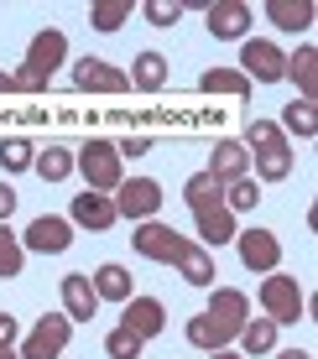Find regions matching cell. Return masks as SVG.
Here are the masks:
<instances>
[{
  "mask_svg": "<svg viewBox=\"0 0 318 359\" xmlns=\"http://www.w3.org/2000/svg\"><path fill=\"white\" fill-rule=\"evenodd\" d=\"M209 177H219V182H235V177H246L251 172V151L240 141H214V156H209Z\"/></svg>",
  "mask_w": 318,
  "mask_h": 359,
  "instance_id": "cell-16",
  "label": "cell"
},
{
  "mask_svg": "<svg viewBox=\"0 0 318 359\" xmlns=\"http://www.w3.org/2000/svg\"><path fill=\"white\" fill-rule=\"evenodd\" d=\"M89 21H94V32H120L131 21V0H100L89 11Z\"/></svg>",
  "mask_w": 318,
  "mask_h": 359,
  "instance_id": "cell-31",
  "label": "cell"
},
{
  "mask_svg": "<svg viewBox=\"0 0 318 359\" xmlns=\"http://www.w3.org/2000/svg\"><path fill=\"white\" fill-rule=\"evenodd\" d=\"M178 16H183L178 0H146V21L152 27H178Z\"/></svg>",
  "mask_w": 318,
  "mask_h": 359,
  "instance_id": "cell-36",
  "label": "cell"
},
{
  "mask_svg": "<svg viewBox=\"0 0 318 359\" xmlns=\"http://www.w3.org/2000/svg\"><path fill=\"white\" fill-rule=\"evenodd\" d=\"M204 313H209L230 339H240V328L251 323V302H246V292H235V287H214V297H209Z\"/></svg>",
  "mask_w": 318,
  "mask_h": 359,
  "instance_id": "cell-11",
  "label": "cell"
},
{
  "mask_svg": "<svg viewBox=\"0 0 318 359\" xmlns=\"http://www.w3.org/2000/svg\"><path fill=\"white\" fill-rule=\"evenodd\" d=\"M246 27H251V6H240V0H214L209 6V36L235 42V36H246Z\"/></svg>",
  "mask_w": 318,
  "mask_h": 359,
  "instance_id": "cell-15",
  "label": "cell"
},
{
  "mask_svg": "<svg viewBox=\"0 0 318 359\" xmlns=\"http://www.w3.org/2000/svg\"><path fill=\"white\" fill-rule=\"evenodd\" d=\"M32 172H37L42 182H63L68 172H73V151H68V146H47V151H37Z\"/></svg>",
  "mask_w": 318,
  "mask_h": 359,
  "instance_id": "cell-25",
  "label": "cell"
},
{
  "mask_svg": "<svg viewBox=\"0 0 318 359\" xmlns=\"http://www.w3.org/2000/svg\"><path fill=\"white\" fill-rule=\"evenodd\" d=\"M209 359H246V354H235V349H214Z\"/></svg>",
  "mask_w": 318,
  "mask_h": 359,
  "instance_id": "cell-41",
  "label": "cell"
},
{
  "mask_svg": "<svg viewBox=\"0 0 318 359\" xmlns=\"http://www.w3.org/2000/svg\"><path fill=\"white\" fill-rule=\"evenodd\" d=\"M162 182H152V177H131V182H120L115 188V214L120 219H152L157 208H162Z\"/></svg>",
  "mask_w": 318,
  "mask_h": 359,
  "instance_id": "cell-5",
  "label": "cell"
},
{
  "mask_svg": "<svg viewBox=\"0 0 318 359\" xmlns=\"http://www.w3.org/2000/svg\"><path fill=\"white\" fill-rule=\"evenodd\" d=\"M21 266H27V250H21V234H11L0 224V281L21 276Z\"/></svg>",
  "mask_w": 318,
  "mask_h": 359,
  "instance_id": "cell-30",
  "label": "cell"
},
{
  "mask_svg": "<svg viewBox=\"0 0 318 359\" xmlns=\"http://www.w3.org/2000/svg\"><path fill=\"white\" fill-rule=\"evenodd\" d=\"M277 359H313V354H308V349H282Z\"/></svg>",
  "mask_w": 318,
  "mask_h": 359,
  "instance_id": "cell-40",
  "label": "cell"
},
{
  "mask_svg": "<svg viewBox=\"0 0 318 359\" xmlns=\"http://www.w3.org/2000/svg\"><path fill=\"white\" fill-rule=\"evenodd\" d=\"M11 214H16V188H11V182H0V224H6Z\"/></svg>",
  "mask_w": 318,
  "mask_h": 359,
  "instance_id": "cell-38",
  "label": "cell"
},
{
  "mask_svg": "<svg viewBox=\"0 0 318 359\" xmlns=\"http://www.w3.org/2000/svg\"><path fill=\"white\" fill-rule=\"evenodd\" d=\"M240 146H246V151H277V146H287V141H282V126H277V120H251Z\"/></svg>",
  "mask_w": 318,
  "mask_h": 359,
  "instance_id": "cell-27",
  "label": "cell"
},
{
  "mask_svg": "<svg viewBox=\"0 0 318 359\" xmlns=\"http://www.w3.org/2000/svg\"><path fill=\"white\" fill-rule=\"evenodd\" d=\"M282 79H292L303 89V99L313 104V94H318V53L313 47H298V57H287V73Z\"/></svg>",
  "mask_w": 318,
  "mask_h": 359,
  "instance_id": "cell-22",
  "label": "cell"
},
{
  "mask_svg": "<svg viewBox=\"0 0 318 359\" xmlns=\"http://www.w3.org/2000/svg\"><path fill=\"white\" fill-rule=\"evenodd\" d=\"M240 344H246V354H272L277 349V323L272 318H256V323L240 328Z\"/></svg>",
  "mask_w": 318,
  "mask_h": 359,
  "instance_id": "cell-29",
  "label": "cell"
},
{
  "mask_svg": "<svg viewBox=\"0 0 318 359\" xmlns=\"http://www.w3.org/2000/svg\"><path fill=\"white\" fill-rule=\"evenodd\" d=\"M89 281H94V297H100V302H105V297H110V302H131V297H136V292H131V271L126 266H100Z\"/></svg>",
  "mask_w": 318,
  "mask_h": 359,
  "instance_id": "cell-21",
  "label": "cell"
},
{
  "mask_svg": "<svg viewBox=\"0 0 318 359\" xmlns=\"http://www.w3.org/2000/svg\"><path fill=\"white\" fill-rule=\"evenodd\" d=\"M199 89L204 94H235V99H251V79L240 68H209L199 79Z\"/></svg>",
  "mask_w": 318,
  "mask_h": 359,
  "instance_id": "cell-23",
  "label": "cell"
},
{
  "mask_svg": "<svg viewBox=\"0 0 318 359\" xmlns=\"http://www.w3.org/2000/svg\"><path fill=\"white\" fill-rule=\"evenodd\" d=\"M94 313H100V297H94L89 271H68L63 276V318L68 323H89Z\"/></svg>",
  "mask_w": 318,
  "mask_h": 359,
  "instance_id": "cell-12",
  "label": "cell"
},
{
  "mask_svg": "<svg viewBox=\"0 0 318 359\" xmlns=\"http://www.w3.org/2000/svg\"><path fill=\"white\" fill-rule=\"evenodd\" d=\"M235 250L251 271H266V276L282 266V240L272 229H235Z\"/></svg>",
  "mask_w": 318,
  "mask_h": 359,
  "instance_id": "cell-6",
  "label": "cell"
},
{
  "mask_svg": "<svg viewBox=\"0 0 318 359\" xmlns=\"http://www.w3.org/2000/svg\"><path fill=\"white\" fill-rule=\"evenodd\" d=\"M120 328H131L136 339H157V333L167 328V307L157 302V297H131L126 313H120Z\"/></svg>",
  "mask_w": 318,
  "mask_h": 359,
  "instance_id": "cell-13",
  "label": "cell"
},
{
  "mask_svg": "<svg viewBox=\"0 0 318 359\" xmlns=\"http://www.w3.org/2000/svg\"><path fill=\"white\" fill-rule=\"evenodd\" d=\"M63 57H68V36H63V32H58V27L37 32V36H32V47H27V63H21V73H11V89H21V94H42V89H47V79L63 68Z\"/></svg>",
  "mask_w": 318,
  "mask_h": 359,
  "instance_id": "cell-1",
  "label": "cell"
},
{
  "mask_svg": "<svg viewBox=\"0 0 318 359\" xmlns=\"http://www.w3.org/2000/svg\"><path fill=\"white\" fill-rule=\"evenodd\" d=\"M131 245H136V255H146V261H162V266H173L178 261V250L188 240H183L178 229H167V224H152V219H146V224L131 234Z\"/></svg>",
  "mask_w": 318,
  "mask_h": 359,
  "instance_id": "cell-9",
  "label": "cell"
},
{
  "mask_svg": "<svg viewBox=\"0 0 318 359\" xmlns=\"http://www.w3.org/2000/svg\"><path fill=\"white\" fill-rule=\"evenodd\" d=\"M0 94H11V73H0Z\"/></svg>",
  "mask_w": 318,
  "mask_h": 359,
  "instance_id": "cell-42",
  "label": "cell"
},
{
  "mask_svg": "<svg viewBox=\"0 0 318 359\" xmlns=\"http://www.w3.org/2000/svg\"><path fill=\"white\" fill-rule=\"evenodd\" d=\"M68 339H73V323H68L63 313H47L42 323L27 333V344H21V359H63Z\"/></svg>",
  "mask_w": 318,
  "mask_h": 359,
  "instance_id": "cell-4",
  "label": "cell"
},
{
  "mask_svg": "<svg viewBox=\"0 0 318 359\" xmlns=\"http://www.w3.org/2000/svg\"><path fill=\"white\" fill-rule=\"evenodd\" d=\"M68 245H73V229H68V219H58V214L32 219L27 234H21V250H37V255H63Z\"/></svg>",
  "mask_w": 318,
  "mask_h": 359,
  "instance_id": "cell-8",
  "label": "cell"
},
{
  "mask_svg": "<svg viewBox=\"0 0 318 359\" xmlns=\"http://www.w3.org/2000/svg\"><path fill=\"white\" fill-rule=\"evenodd\" d=\"M261 203V182L256 177H235V182H225V208L235 214V208H256Z\"/></svg>",
  "mask_w": 318,
  "mask_h": 359,
  "instance_id": "cell-33",
  "label": "cell"
},
{
  "mask_svg": "<svg viewBox=\"0 0 318 359\" xmlns=\"http://www.w3.org/2000/svg\"><path fill=\"white\" fill-rule=\"evenodd\" d=\"M193 224H199V240H204V250H209V245H225V240H235V214H230L225 203H219V208H204V214H193Z\"/></svg>",
  "mask_w": 318,
  "mask_h": 359,
  "instance_id": "cell-20",
  "label": "cell"
},
{
  "mask_svg": "<svg viewBox=\"0 0 318 359\" xmlns=\"http://www.w3.org/2000/svg\"><path fill=\"white\" fill-rule=\"evenodd\" d=\"M240 73H246V79H256V83H277L287 73V57H282V47L277 42H251L240 47Z\"/></svg>",
  "mask_w": 318,
  "mask_h": 359,
  "instance_id": "cell-7",
  "label": "cell"
},
{
  "mask_svg": "<svg viewBox=\"0 0 318 359\" xmlns=\"http://www.w3.org/2000/svg\"><path fill=\"white\" fill-rule=\"evenodd\" d=\"M32 162H37V151L27 141H0V167L6 172H27Z\"/></svg>",
  "mask_w": 318,
  "mask_h": 359,
  "instance_id": "cell-35",
  "label": "cell"
},
{
  "mask_svg": "<svg viewBox=\"0 0 318 359\" xmlns=\"http://www.w3.org/2000/svg\"><path fill=\"white\" fill-rule=\"evenodd\" d=\"M115 151L120 156H146V151H152V141H146V135H131V141H120Z\"/></svg>",
  "mask_w": 318,
  "mask_h": 359,
  "instance_id": "cell-37",
  "label": "cell"
},
{
  "mask_svg": "<svg viewBox=\"0 0 318 359\" xmlns=\"http://www.w3.org/2000/svg\"><path fill=\"white\" fill-rule=\"evenodd\" d=\"M0 359H21V354H11V349H0Z\"/></svg>",
  "mask_w": 318,
  "mask_h": 359,
  "instance_id": "cell-43",
  "label": "cell"
},
{
  "mask_svg": "<svg viewBox=\"0 0 318 359\" xmlns=\"http://www.w3.org/2000/svg\"><path fill=\"white\" fill-rule=\"evenodd\" d=\"M266 16H272L282 32H298V27H308V21H313V6H308V0H272Z\"/></svg>",
  "mask_w": 318,
  "mask_h": 359,
  "instance_id": "cell-26",
  "label": "cell"
},
{
  "mask_svg": "<svg viewBox=\"0 0 318 359\" xmlns=\"http://www.w3.org/2000/svg\"><path fill=\"white\" fill-rule=\"evenodd\" d=\"M141 344H146V339H136L131 328L105 333V354H110V359H141Z\"/></svg>",
  "mask_w": 318,
  "mask_h": 359,
  "instance_id": "cell-34",
  "label": "cell"
},
{
  "mask_svg": "<svg viewBox=\"0 0 318 359\" xmlns=\"http://www.w3.org/2000/svg\"><path fill=\"white\" fill-rule=\"evenodd\" d=\"M173 266H178V276L188 281V287H214V276H219V271H214V255L204 250V245H193V240L178 250Z\"/></svg>",
  "mask_w": 318,
  "mask_h": 359,
  "instance_id": "cell-17",
  "label": "cell"
},
{
  "mask_svg": "<svg viewBox=\"0 0 318 359\" xmlns=\"http://www.w3.org/2000/svg\"><path fill=\"white\" fill-rule=\"evenodd\" d=\"M73 89H84V94H126L131 79L120 68H110L105 57H84V63L73 68Z\"/></svg>",
  "mask_w": 318,
  "mask_h": 359,
  "instance_id": "cell-10",
  "label": "cell"
},
{
  "mask_svg": "<svg viewBox=\"0 0 318 359\" xmlns=\"http://www.w3.org/2000/svg\"><path fill=\"white\" fill-rule=\"evenodd\" d=\"M292 172V151L277 146V151H256V182H282Z\"/></svg>",
  "mask_w": 318,
  "mask_h": 359,
  "instance_id": "cell-28",
  "label": "cell"
},
{
  "mask_svg": "<svg viewBox=\"0 0 318 359\" xmlns=\"http://www.w3.org/2000/svg\"><path fill=\"white\" fill-rule=\"evenodd\" d=\"M183 203H188L193 214H204V208H219V203H225V182L209 177V172H193V177L183 182Z\"/></svg>",
  "mask_w": 318,
  "mask_h": 359,
  "instance_id": "cell-18",
  "label": "cell"
},
{
  "mask_svg": "<svg viewBox=\"0 0 318 359\" xmlns=\"http://www.w3.org/2000/svg\"><path fill=\"white\" fill-rule=\"evenodd\" d=\"M282 126H287L292 135H303V141H313V135H318V115H313V104H308V99H292L287 115H282Z\"/></svg>",
  "mask_w": 318,
  "mask_h": 359,
  "instance_id": "cell-32",
  "label": "cell"
},
{
  "mask_svg": "<svg viewBox=\"0 0 318 359\" xmlns=\"http://www.w3.org/2000/svg\"><path fill=\"white\" fill-rule=\"evenodd\" d=\"M115 198H110V193H89V188H84V193H73V224H84V229H110V224H115Z\"/></svg>",
  "mask_w": 318,
  "mask_h": 359,
  "instance_id": "cell-14",
  "label": "cell"
},
{
  "mask_svg": "<svg viewBox=\"0 0 318 359\" xmlns=\"http://www.w3.org/2000/svg\"><path fill=\"white\" fill-rule=\"evenodd\" d=\"M73 167L84 172V182H89V193H115L120 182V151L110 141H89V146H79L73 151Z\"/></svg>",
  "mask_w": 318,
  "mask_h": 359,
  "instance_id": "cell-2",
  "label": "cell"
},
{
  "mask_svg": "<svg viewBox=\"0 0 318 359\" xmlns=\"http://www.w3.org/2000/svg\"><path fill=\"white\" fill-rule=\"evenodd\" d=\"M126 79L136 83L141 94L167 89V57H162V53H136V63H131V73H126Z\"/></svg>",
  "mask_w": 318,
  "mask_h": 359,
  "instance_id": "cell-19",
  "label": "cell"
},
{
  "mask_svg": "<svg viewBox=\"0 0 318 359\" xmlns=\"http://www.w3.org/2000/svg\"><path fill=\"white\" fill-rule=\"evenodd\" d=\"M11 344H16V318L0 313V349H11Z\"/></svg>",
  "mask_w": 318,
  "mask_h": 359,
  "instance_id": "cell-39",
  "label": "cell"
},
{
  "mask_svg": "<svg viewBox=\"0 0 318 359\" xmlns=\"http://www.w3.org/2000/svg\"><path fill=\"white\" fill-rule=\"evenodd\" d=\"M261 307H266V318H272L277 328H287V323H298V318L308 313V297L298 292L292 276H266L261 281Z\"/></svg>",
  "mask_w": 318,
  "mask_h": 359,
  "instance_id": "cell-3",
  "label": "cell"
},
{
  "mask_svg": "<svg viewBox=\"0 0 318 359\" xmlns=\"http://www.w3.org/2000/svg\"><path fill=\"white\" fill-rule=\"evenodd\" d=\"M183 333H188V344H193V349H209V354H214V349H225V344H230V333L219 328L209 313L188 318V328H183Z\"/></svg>",
  "mask_w": 318,
  "mask_h": 359,
  "instance_id": "cell-24",
  "label": "cell"
}]
</instances>
